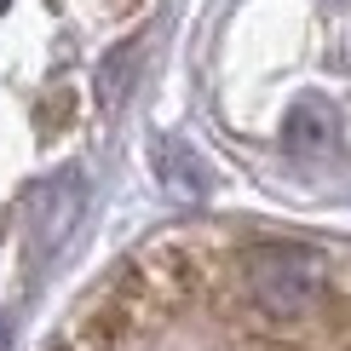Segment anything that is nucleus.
<instances>
[{"label":"nucleus","mask_w":351,"mask_h":351,"mask_svg":"<svg viewBox=\"0 0 351 351\" xmlns=\"http://www.w3.org/2000/svg\"><path fill=\"white\" fill-rule=\"evenodd\" d=\"M237 294L259 323H276V328L311 323L334 294L328 259L300 242H259L237 259Z\"/></svg>","instance_id":"1"}]
</instances>
